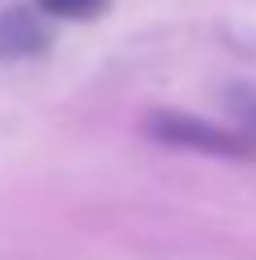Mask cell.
Masks as SVG:
<instances>
[{
	"instance_id": "cell-1",
	"label": "cell",
	"mask_w": 256,
	"mask_h": 260,
	"mask_svg": "<svg viewBox=\"0 0 256 260\" xmlns=\"http://www.w3.org/2000/svg\"><path fill=\"white\" fill-rule=\"evenodd\" d=\"M149 133L171 141V145H192V149H209V154H248L243 141L218 133V128H209V124L184 120V115H154V120H149Z\"/></svg>"
},
{
	"instance_id": "cell-2",
	"label": "cell",
	"mask_w": 256,
	"mask_h": 260,
	"mask_svg": "<svg viewBox=\"0 0 256 260\" xmlns=\"http://www.w3.org/2000/svg\"><path fill=\"white\" fill-rule=\"evenodd\" d=\"M103 5L107 0H39V9L51 17H94Z\"/></svg>"
},
{
	"instance_id": "cell-3",
	"label": "cell",
	"mask_w": 256,
	"mask_h": 260,
	"mask_svg": "<svg viewBox=\"0 0 256 260\" xmlns=\"http://www.w3.org/2000/svg\"><path fill=\"white\" fill-rule=\"evenodd\" d=\"M231 111H235V120L256 137V90H235L231 94Z\"/></svg>"
}]
</instances>
